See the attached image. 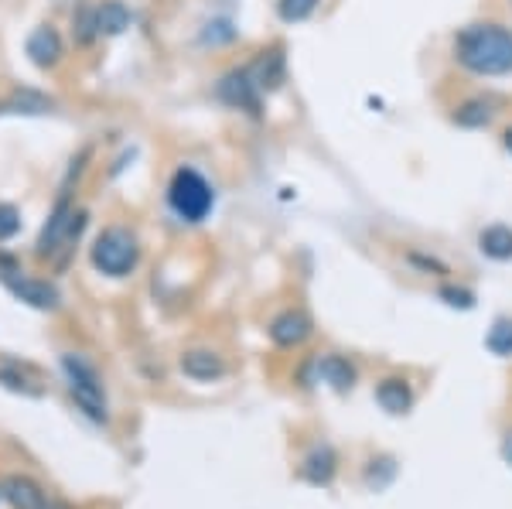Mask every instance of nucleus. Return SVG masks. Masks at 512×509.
I'll return each mask as SVG.
<instances>
[{
    "label": "nucleus",
    "instance_id": "5701e85b",
    "mask_svg": "<svg viewBox=\"0 0 512 509\" xmlns=\"http://www.w3.org/2000/svg\"><path fill=\"white\" fill-rule=\"evenodd\" d=\"M441 298L448 301L451 308H472L475 305V294L465 291V287H441Z\"/></svg>",
    "mask_w": 512,
    "mask_h": 509
},
{
    "label": "nucleus",
    "instance_id": "f3484780",
    "mask_svg": "<svg viewBox=\"0 0 512 509\" xmlns=\"http://www.w3.org/2000/svg\"><path fill=\"white\" fill-rule=\"evenodd\" d=\"M478 250L492 260H512V229L509 226H489L478 236Z\"/></svg>",
    "mask_w": 512,
    "mask_h": 509
},
{
    "label": "nucleus",
    "instance_id": "6e6552de",
    "mask_svg": "<svg viewBox=\"0 0 512 509\" xmlns=\"http://www.w3.org/2000/svg\"><path fill=\"white\" fill-rule=\"evenodd\" d=\"M311 318L308 311L301 308H287L280 311V315L270 322V339L277 342L280 349H294V346H304V342L311 339Z\"/></svg>",
    "mask_w": 512,
    "mask_h": 509
},
{
    "label": "nucleus",
    "instance_id": "ddd939ff",
    "mask_svg": "<svg viewBox=\"0 0 512 509\" xmlns=\"http://www.w3.org/2000/svg\"><path fill=\"white\" fill-rule=\"evenodd\" d=\"M181 373L192 376L198 383H209V380L226 376V363H222V356L212 349H192L181 356Z\"/></svg>",
    "mask_w": 512,
    "mask_h": 509
},
{
    "label": "nucleus",
    "instance_id": "393cba45",
    "mask_svg": "<svg viewBox=\"0 0 512 509\" xmlns=\"http://www.w3.org/2000/svg\"><path fill=\"white\" fill-rule=\"evenodd\" d=\"M502 455H506V462L512 465V434H506V441H502Z\"/></svg>",
    "mask_w": 512,
    "mask_h": 509
},
{
    "label": "nucleus",
    "instance_id": "f8f14e48",
    "mask_svg": "<svg viewBox=\"0 0 512 509\" xmlns=\"http://www.w3.org/2000/svg\"><path fill=\"white\" fill-rule=\"evenodd\" d=\"M134 14L123 0H103L99 7H93V31L103 38H113V35H123L130 28Z\"/></svg>",
    "mask_w": 512,
    "mask_h": 509
},
{
    "label": "nucleus",
    "instance_id": "1a4fd4ad",
    "mask_svg": "<svg viewBox=\"0 0 512 509\" xmlns=\"http://www.w3.org/2000/svg\"><path fill=\"white\" fill-rule=\"evenodd\" d=\"M246 72H250V79L256 82V89H260V93H274V89H280V82H284V76H287L284 48L274 45L270 52H260L250 65H246Z\"/></svg>",
    "mask_w": 512,
    "mask_h": 509
},
{
    "label": "nucleus",
    "instance_id": "a211bd4d",
    "mask_svg": "<svg viewBox=\"0 0 512 509\" xmlns=\"http://www.w3.org/2000/svg\"><path fill=\"white\" fill-rule=\"evenodd\" d=\"M318 376L335 390H352V383H355V369L345 363L342 356H321L318 359Z\"/></svg>",
    "mask_w": 512,
    "mask_h": 509
},
{
    "label": "nucleus",
    "instance_id": "dca6fc26",
    "mask_svg": "<svg viewBox=\"0 0 512 509\" xmlns=\"http://www.w3.org/2000/svg\"><path fill=\"white\" fill-rule=\"evenodd\" d=\"M301 472H304V479L315 482V486H328V482H332V475H335V451L328 445L315 448L308 458H304Z\"/></svg>",
    "mask_w": 512,
    "mask_h": 509
},
{
    "label": "nucleus",
    "instance_id": "423d86ee",
    "mask_svg": "<svg viewBox=\"0 0 512 509\" xmlns=\"http://www.w3.org/2000/svg\"><path fill=\"white\" fill-rule=\"evenodd\" d=\"M0 284H4L18 301L38 308V311H55L62 305L59 287L48 284V281H38V277H24L21 270L14 267V260H0Z\"/></svg>",
    "mask_w": 512,
    "mask_h": 509
},
{
    "label": "nucleus",
    "instance_id": "f03ea898",
    "mask_svg": "<svg viewBox=\"0 0 512 509\" xmlns=\"http://www.w3.org/2000/svg\"><path fill=\"white\" fill-rule=\"evenodd\" d=\"M168 205L181 223H202V219H209L212 205H216V192L205 182L202 171L178 168L168 185Z\"/></svg>",
    "mask_w": 512,
    "mask_h": 509
},
{
    "label": "nucleus",
    "instance_id": "9b49d317",
    "mask_svg": "<svg viewBox=\"0 0 512 509\" xmlns=\"http://www.w3.org/2000/svg\"><path fill=\"white\" fill-rule=\"evenodd\" d=\"M0 496L14 509H41L48 499L45 489H41L35 479H28V475H7V479L0 482Z\"/></svg>",
    "mask_w": 512,
    "mask_h": 509
},
{
    "label": "nucleus",
    "instance_id": "aec40b11",
    "mask_svg": "<svg viewBox=\"0 0 512 509\" xmlns=\"http://www.w3.org/2000/svg\"><path fill=\"white\" fill-rule=\"evenodd\" d=\"M318 11V0H277V14L287 24H297Z\"/></svg>",
    "mask_w": 512,
    "mask_h": 509
},
{
    "label": "nucleus",
    "instance_id": "39448f33",
    "mask_svg": "<svg viewBox=\"0 0 512 509\" xmlns=\"http://www.w3.org/2000/svg\"><path fill=\"white\" fill-rule=\"evenodd\" d=\"M86 229V212H76V205H72L69 192H62V199L55 202L52 216H48L45 229H41L38 243H35V253L41 260H52L59 250H69V243L79 240V233Z\"/></svg>",
    "mask_w": 512,
    "mask_h": 509
},
{
    "label": "nucleus",
    "instance_id": "2eb2a0df",
    "mask_svg": "<svg viewBox=\"0 0 512 509\" xmlns=\"http://www.w3.org/2000/svg\"><path fill=\"white\" fill-rule=\"evenodd\" d=\"M376 400H379V407L390 410V414H407L410 404H414V393H410L407 380L390 376V380H383L376 387Z\"/></svg>",
    "mask_w": 512,
    "mask_h": 509
},
{
    "label": "nucleus",
    "instance_id": "a878e982",
    "mask_svg": "<svg viewBox=\"0 0 512 509\" xmlns=\"http://www.w3.org/2000/svg\"><path fill=\"white\" fill-rule=\"evenodd\" d=\"M506 147H509V151H512V127L506 130Z\"/></svg>",
    "mask_w": 512,
    "mask_h": 509
},
{
    "label": "nucleus",
    "instance_id": "20e7f679",
    "mask_svg": "<svg viewBox=\"0 0 512 509\" xmlns=\"http://www.w3.org/2000/svg\"><path fill=\"white\" fill-rule=\"evenodd\" d=\"M62 373H65L69 393L76 397L82 414H89L93 421L103 424L106 417H110V407H106V390H103V380H99L96 366L89 363L86 356L65 352V356H62Z\"/></svg>",
    "mask_w": 512,
    "mask_h": 509
},
{
    "label": "nucleus",
    "instance_id": "0eeeda50",
    "mask_svg": "<svg viewBox=\"0 0 512 509\" xmlns=\"http://www.w3.org/2000/svg\"><path fill=\"white\" fill-rule=\"evenodd\" d=\"M216 93H219V100L226 103V106H233V110H246V113H260V89H256V82L250 79V72L246 69H233V72H226V76L219 79V86H216Z\"/></svg>",
    "mask_w": 512,
    "mask_h": 509
},
{
    "label": "nucleus",
    "instance_id": "9d476101",
    "mask_svg": "<svg viewBox=\"0 0 512 509\" xmlns=\"http://www.w3.org/2000/svg\"><path fill=\"white\" fill-rule=\"evenodd\" d=\"M65 55V45H62V35L45 24V28H35L28 35V59L38 65V69H55Z\"/></svg>",
    "mask_w": 512,
    "mask_h": 509
},
{
    "label": "nucleus",
    "instance_id": "6ab92c4d",
    "mask_svg": "<svg viewBox=\"0 0 512 509\" xmlns=\"http://www.w3.org/2000/svg\"><path fill=\"white\" fill-rule=\"evenodd\" d=\"M454 120H458L461 127H485V123L492 120V103H485V100L465 103L458 113H454Z\"/></svg>",
    "mask_w": 512,
    "mask_h": 509
},
{
    "label": "nucleus",
    "instance_id": "f257e3e1",
    "mask_svg": "<svg viewBox=\"0 0 512 509\" xmlns=\"http://www.w3.org/2000/svg\"><path fill=\"white\" fill-rule=\"evenodd\" d=\"M454 55L475 76L512 72V31L502 24H472L454 38Z\"/></svg>",
    "mask_w": 512,
    "mask_h": 509
},
{
    "label": "nucleus",
    "instance_id": "4468645a",
    "mask_svg": "<svg viewBox=\"0 0 512 509\" xmlns=\"http://www.w3.org/2000/svg\"><path fill=\"white\" fill-rule=\"evenodd\" d=\"M55 100L38 89H18L0 103V113H21V117H41V113H52Z\"/></svg>",
    "mask_w": 512,
    "mask_h": 509
},
{
    "label": "nucleus",
    "instance_id": "412c9836",
    "mask_svg": "<svg viewBox=\"0 0 512 509\" xmlns=\"http://www.w3.org/2000/svg\"><path fill=\"white\" fill-rule=\"evenodd\" d=\"M18 233H21V212H18V205L0 202V243L14 240Z\"/></svg>",
    "mask_w": 512,
    "mask_h": 509
},
{
    "label": "nucleus",
    "instance_id": "4be33fe9",
    "mask_svg": "<svg viewBox=\"0 0 512 509\" xmlns=\"http://www.w3.org/2000/svg\"><path fill=\"white\" fill-rule=\"evenodd\" d=\"M489 349L495 356H512V322H495V328L489 332Z\"/></svg>",
    "mask_w": 512,
    "mask_h": 509
},
{
    "label": "nucleus",
    "instance_id": "b1692460",
    "mask_svg": "<svg viewBox=\"0 0 512 509\" xmlns=\"http://www.w3.org/2000/svg\"><path fill=\"white\" fill-rule=\"evenodd\" d=\"M41 509H72L69 503H62V499H52V496H48L45 499V506H41Z\"/></svg>",
    "mask_w": 512,
    "mask_h": 509
},
{
    "label": "nucleus",
    "instance_id": "7ed1b4c3",
    "mask_svg": "<svg viewBox=\"0 0 512 509\" xmlns=\"http://www.w3.org/2000/svg\"><path fill=\"white\" fill-rule=\"evenodd\" d=\"M93 267L106 277H127L140 264V243L127 226H106L93 243Z\"/></svg>",
    "mask_w": 512,
    "mask_h": 509
}]
</instances>
